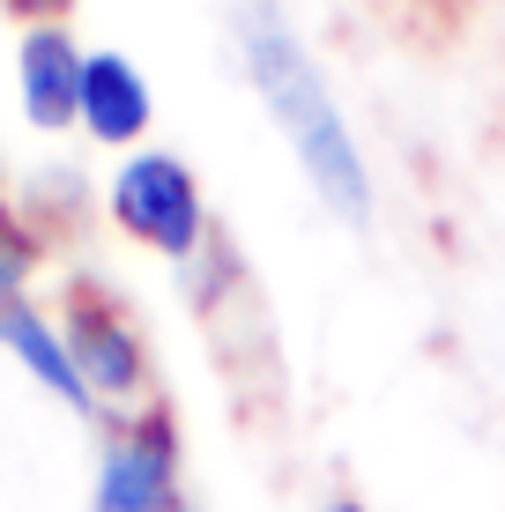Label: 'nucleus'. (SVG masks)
<instances>
[{"mask_svg":"<svg viewBox=\"0 0 505 512\" xmlns=\"http://www.w3.org/2000/svg\"><path fill=\"white\" fill-rule=\"evenodd\" d=\"M231 30H238V60H246V82L260 90L268 119L283 127L290 156H298L305 186L320 193V208L335 223L364 231L372 223V171H364V149L342 119L335 90H327L320 60L305 52V38L290 30V15L275 0H238L231 8Z\"/></svg>","mask_w":505,"mask_h":512,"instance_id":"1","label":"nucleus"},{"mask_svg":"<svg viewBox=\"0 0 505 512\" xmlns=\"http://www.w3.org/2000/svg\"><path fill=\"white\" fill-rule=\"evenodd\" d=\"M60 334H67V357H75V372H82L97 409H127V401L149 394V349H142V334H134L127 305H119L104 282H90V275L67 282Z\"/></svg>","mask_w":505,"mask_h":512,"instance_id":"3","label":"nucleus"},{"mask_svg":"<svg viewBox=\"0 0 505 512\" xmlns=\"http://www.w3.org/2000/svg\"><path fill=\"white\" fill-rule=\"evenodd\" d=\"M320 512H364V505H357V498H327Z\"/></svg>","mask_w":505,"mask_h":512,"instance_id":"10","label":"nucleus"},{"mask_svg":"<svg viewBox=\"0 0 505 512\" xmlns=\"http://www.w3.org/2000/svg\"><path fill=\"white\" fill-rule=\"evenodd\" d=\"M394 8H446V0H394Z\"/></svg>","mask_w":505,"mask_h":512,"instance_id":"11","label":"nucleus"},{"mask_svg":"<svg viewBox=\"0 0 505 512\" xmlns=\"http://www.w3.org/2000/svg\"><path fill=\"white\" fill-rule=\"evenodd\" d=\"M0 349H8L15 364H23L30 379L45 386V394H60L75 416H97V401H90V386H82V372H75V357H67V334H60V320H45L38 305H8L0 312Z\"/></svg>","mask_w":505,"mask_h":512,"instance_id":"7","label":"nucleus"},{"mask_svg":"<svg viewBox=\"0 0 505 512\" xmlns=\"http://www.w3.org/2000/svg\"><path fill=\"white\" fill-rule=\"evenodd\" d=\"M171 505H179V416L164 401H142L104 438L90 512H171Z\"/></svg>","mask_w":505,"mask_h":512,"instance_id":"4","label":"nucleus"},{"mask_svg":"<svg viewBox=\"0 0 505 512\" xmlns=\"http://www.w3.org/2000/svg\"><path fill=\"white\" fill-rule=\"evenodd\" d=\"M30 268H38V238H30L23 223H15L8 208H0V312H8V305H23Z\"/></svg>","mask_w":505,"mask_h":512,"instance_id":"8","label":"nucleus"},{"mask_svg":"<svg viewBox=\"0 0 505 512\" xmlns=\"http://www.w3.org/2000/svg\"><path fill=\"white\" fill-rule=\"evenodd\" d=\"M0 8H8L23 30H45V23H67V8H75V0H0Z\"/></svg>","mask_w":505,"mask_h":512,"instance_id":"9","label":"nucleus"},{"mask_svg":"<svg viewBox=\"0 0 505 512\" xmlns=\"http://www.w3.org/2000/svg\"><path fill=\"white\" fill-rule=\"evenodd\" d=\"M82 67H90V52L67 38V23L23 30V45H15V90H23V119L38 134L82 127Z\"/></svg>","mask_w":505,"mask_h":512,"instance_id":"5","label":"nucleus"},{"mask_svg":"<svg viewBox=\"0 0 505 512\" xmlns=\"http://www.w3.org/2000/svg\"><path fill=\"white\" fill-rule=\"evenodd\" d=\"M156 119V97H149V75L127 60V52H90L82 67V134L97 149H127L142 141Z\"/></svg>","mask_w":505,"mask_h":512,"instance_id":"6","label":"nucleus"},{"mask_svg":"<svg viewBox=\"0 0 505 512\" xmlns=\"http://www.w3.org/2000/svg\"><path fill=\"white\" fill-rule=\"evenodd\" d=\"M112 223L127 231L134 245H149V253L164 260H194L208 245V201H201V179L179 164L171 149H134L127 164L112 171Z\"/></svg>","mask_w":505,"mask_h":512,"instance_id":"2","label":"nucleus"},{"mask_svg":"<svg viewBox=\"0 0 505 512\" xmlns=\"http://www.w3.org/2000/svg\"><path fill=\"white\" fill-rule=\"evenodd\" d=\"M171 512H194V505H171Z\"/></svg>","mask_w":505,"mask_h":512,"instance_id":"12","label":"nucleus"}]
</instances>
